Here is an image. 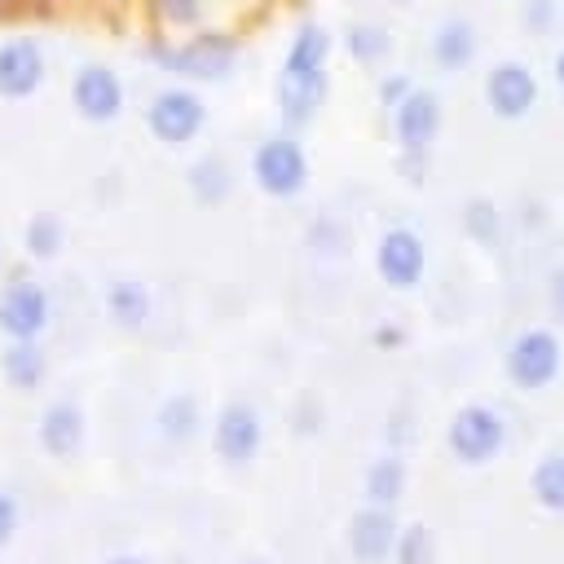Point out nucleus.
Instances as JSON below:
<instances>
[{"label": "nucleus", "mask_w": 564, "mask_h": 564, "mask_svg": "<svg viewBox=\"0 0 564 564\" xmlns=\"http://www.w3.org/2000/svg\"><path fill=\"white\" fill-rule=\"evenodd\" d=\"M35 436H40L44 454H53V458L79 454V445H84V410L75 401H48L40 423H35Z\"/></svg>", "instance_id": "nucleus-15"}, {"label": "nucleus", "mask_w": 564, "mask_h": 564, "mask_svg": "<svg viewBox=\"0 0 564 564\" xmlns=\"http://www.w3.org/2000/svg\"><path fill=\"white\" fill-rule=\"evenodd\" d=\"M44 75H48V62H44L40 40H31V35H13V40L0 44V97H9V101H26V97L40 93Z\"/></svg>", "instance_id": "nucleus-11"}, {"label": "nucleus", "mask_w": 564, "mask_h": 564, "mask_svg": "<svg viewBox=\"0 0 564 564\" xmlns=\"http://www.w3.org/2000/svg\"><path fill=\"white\" fill-rule=\"evenodd\" d=\"M154 423H159V436H163L167 445H189V441L203 432L198 397H194V392H172V397H163Z\"/></svg>", "instance_id": "nucleus-20"}, {"label": "nucleus", "mask_w": 564, "mask_h": 564, "mask_svg": "<svg viewBox=\"0 0 564 564\" xmlns=\"http://www.w3.org/2000/svg\"><path fill=\"white\" fill-rule=\"evenodd\" d=\"M216 0H145V18L154 35H189L212 26Z\"/></svg>", "instance_id": "nucleus-16"}, {"label": "nucleus", "mask_w": 564, "mask_h": 564, "mask_svg": "<svg viewBox=\"0 0 564 564\" xmlns=\"http://www.w3.org/2000/svg\"><path fill=\"white\" fill-rule=\"evenodd\" d=\"M405 463L401 458H375L370 463V471H366V502H375V507H397L401 502V494H405Z\"/></svg>", "instance_id": "nucleus-23"}, {"label": "nucleus", "mask_w": 564, "mask_h": 564, "mask_svg": "<svg viewBox=\"0 0 564 564\" xmlns=\"http://www.w3.org/2000/svg\"><path fill=\"white\" fill-rule=\"evenodd\" d=\"M123 79L106 62H84L70 79V106L84 123H115L123 115Z\"/></svg>", "instance_id": "nucleus-7"}, {"label": "nucleus", "mask_w": 564, "mask_h": 564, "mask_svg": "<svg viewBox=\"0 0 564 564\" xmlns=\"http://www.w3.org/2000/svg\"><path fill=\"white\" fill-rule=\"evenodd\" d=\"M330 48H335V35L322 26V22H300L286 53H282V66H278V119L286 132H300L317 119L322 101H326V88H330Z\"/></svg>", "instance_id": "nucleus-1"}, {"label": "nucleus", "mask_w": 564, "mask_h": 564, "mask_svg": "<svg viewBox=\"0 0 564 564\" xmlns=\"http://www.w3.org/2000/svg\"><path fill=\"white\" fill-rule=\"evenodd\" d=\"M344 53L357 66H383L392 57V31L379 22H348L344 26Z\"/></svg>", "instance_id": "nucleus-21"}, {"label": "nucleus", "mask_w": 564, "mask_h": 564, "mask_svg": "<svg viewBox=\"0 0 564 564\" xmlns=\"http://www.w3.org/2000/svg\"><path fill=\"white\" fill-rule=\"evenodd\" d=\"M485 101L498 119H524L538 101V79L524 62H498L485 79Z\"/></svg>", "instance_id": "nucleus-13"}, {"label": "nucleus", "mask_w": 564, "mask_h": 564, "mask_svg": "<svg viewBox=\"0 0 564 564\" xmlns=\"http://www.w3.org/2000/svg\"><path fill=\"white\" fill-rule=\"evenodd\" d=\"M145 128H150V137H154L159 145H167V150L189 145V141L207 128V101H203L198 84H181V79L163 84V88L150 97V106H145Z\"/></svg>", "instance_id": "nucleus-3"}, {"label": "nucleus", "mask_w": 564, "mask_h": 564, "mask_svg": "<svg viewBox=\"0 0 564 564\" xmlns=\"http://www.w3.org/2000/svg\"><path fill=\"white\" fill-rule=\"evenodd\" d=\"M375 344L392 348V344H401V330H397V326H379V330H375Z\"/></svg>", "instance_id": "nucleus-32"}, {"label": "nucleus", "mask_w": 564, "mask_h": 564, "mask_svg": "<svg viewBox=\"0 0 564 564\" xmlns=\"http://www.w3.org/2000/svg\"><path fill=\"white\" fill-rule=\"evenodd\" d=\"M13 533H18V502L9 494H0V551L13 542Z\"/></svg>", "instance_id": "nucleus-29"}, {"label": "nucleus", "mask_w": 564, "mask_h": 564, "mask_svg": "<svg viewBox=\"0 0 564 564\" xmlns=\"http://www.w3.org/2000/svg\"><path fill=\"white\" fill-rule=\"evenodd\" d=\"M375 269H379V278H383L392 291L419 286V282H423V269H427V247H423V238H419L414 229H405V225L388 229V234L379 238V247H375Z\"/></svg>", "instance_id": "nucleus-10"}, {"label": "nucleus", "mask_w": 564, "mask_h": 564, "mask_svg": "<svg viewBox=\"0 0 564 564\" xmlns=\"http://www.w3.org/2000/svg\"><path fill=\"white\" fill-rule=\"evenodd\" d=\"M62 242H66V225L53 212H35L26 220V229H22V251L31 260H53L62 251Z\"/></svg>", "instance_id": "nucleus-24"}, {"label": "nucleus", "mask_w": 564, "mask_h": 564, "mask_svg": "<svg viewBox=\"0 0 564 564\" xmlns=\"http://www.w3.org/2000/svg\"><path fill=\"white\" fill-rule=\"evenodd\" d=\"M463 225H467V234L476 238V242H494L498 238V212H494V203L489 198H471L467 203V212H463Z\"/></svg>", "instance_id": "nucleus-26"}, {"label": "nucleus", "mask_w": 564, "mask_h": 564, "mask_svg": "<svg viewBox=\"0 0 564 564\" xmlns=\"http://www.w3.org/2000/svg\"><path fill=\"white\" fill-rule=\"evenodd\" d=\"M145 57L167 79L203 88V84H225L238 70L242 44L229 26H203V31H189V35H150Z\"/></svg>", "instance_id": "nucleus-2"}, {"label": "nucleus", "mask_w": 564, "mask_h": 564, "mask_svg": "<svg viewBox=\"0 0 564 564\" xmlns=\"http://www.w3.org/2000/svg\"><path fill=\"white\" fill-rule=\"evenodd\" d=\"M247 564H260V560H247Z\"/></svg>", "instance_id": "nucleus-35"}, {"label": "nucleus", "mask_w": 564, "mask_h": 564, "mask_svg": "<svg viewBox=\"0 0 564 564\" xmlns=\"http://www.w3.org/2000/svg\"><path fill=\"white\" fill-rule=\"evenodd\" d=\"M432 62L441 66V70H467L471 62H476V26L471 22H463V18H449V22H441L436 31H432Z\"/></svg>", "instance_id": "nucleus-19"}, {"label": "nucleus", "mask_w": 564, "mask_h": 564, "mask_svg": "<svg viewBox=\"0 0 564 564\" xmlns=\"http://www.w3.org/2000/svg\"><path fill=\"white\" fill-rule=\"evenodd\" d=\"M26 9H35V0H0V18H18Z\"/></svg>", "instance_id": "nucleus-31"}, {"label": "nucleus", "mask_w": 564, "mask_h": 564, "mask_svg": "<svg viewBox=\"0 0 564 564\" xmlns=\"http://www.w3.org/2000/svg\"><path fill=\"white\" fill-rule=\"evenodd\" d=\"M397 538H401V524H397L392 507L366 502V507L348 520V551H352L361 564H383L388 555H397Z\"/></svg>", "instance_id": "nucleus-12"}, {"label": "nucleus", "mask_w": 564, "mask_h": 564, "mask_svg": "<svg viewBox=\"0 0 564 564\" xmlns=\"http://www.w3.org/2000/svg\"><path fill=\"white\" fill-rule=\"evenodd\" d=\"M546 300H551V313L564 322V269L551 273V282H546Z\"/></svg>", "instance_id": "nucleus-30"}, {"label": "nucleus", "mask_w": 564, "mask_h": 564, "mask_svg": "<svg viewBox=\"0 0 564 564\" xmlns=\"http://www.w3.org/2000/svg\"><path fill=\"white\" fill-rule=\"evenodd\" d=\"M48 322H53V300L40 282L18 278L0 291V330H4V339H40L48 330Z\"/></svg>", "instance_id": "nucleus-9"}, {"label": "nucleus", "mask_w": 564, "mask_h": 564, "mask_svg": "<svg viewBox=\"0 0 564 564\" xmlns=\"http://www.w3.org/2000/svg\"><path fill=\"white\" fill-rule=\"evenodd\" d=\"M555 84L564 88V48H560V57H555Z\"/></svg>", "instance_id": "nucleus-34"}, {"label": "nucleus", "mask_w": 564, "mask_h": 564, "mask_svg": "<svg viewBox=\"0 0 564 564\" xmlns=\"http://www.w3.org/2000/svg\"><path fill=\"white\" fill-rule=\"evenodd\" d=\"M251 181H256L260 194H269L278 203L304 194V185H308V154L295 141V132H273V137H264L256 145V154H251Z\"/></svg>", "instance_id": "nucleus-4"}, {"label": "nucleus", "mask_w": 564, "mask_h": 564, "mask_svg": "<svg viewBox=\"0 0 564 564\" xmlns=\"http://www.w3.org/2000/svg\"><path fill=\"white\" fill-rule=\"evenodd\" d=\"M410 88H414V84H410L405 75H383V79H379V106L397 110V106L410 97Z\"/></svg>", "instance_id": "nucleus-28"}, {"label": "nucleus", "mask_w": 564, "mask_h": 564, "mask_svg": "<svg viewBox=\"0 0 564 564\" xmlns=\"http://www.w3.org/2000/svg\"><path fill=\"white\" fill-rule=\"evenodd\" d=\"M392 132L405 154H423L441 132V97L432 88H410V97L392 110Z\"/></svg>", "instance_id": "nucleus-14"}, {"label": "nucleus", "mask_w": 564, "mask_h": 564, "mask_svg": "<svg viewBox=\"0 0 564 564\" xmlns=\"http://www.w3.org/2000/svg\"><path fill=\"white\" fill-rule=\"evenodd\" d=\"M0 375L9 388L35 392L48 379V352L40 348V339H9L0 352Z\"/></svg>", "instance_id": "nucleus-18"}, {"label": "nucleus", "mask_w": 564, "mask_h": 564, "mask_svg": "<svg viewBox=\"0 0 564 564\" xmlns=\"http://www.w3.org/2000/svg\"><path fill=\"white\" fill-rule=\"evenodd\" d=\"M445 441H449V454H454L458 463L480 467V463H489V458L507 445V423H502V414L489 410V405H463V410L449 419Z\"/></svg>", "instance_id": "nucleus-5"}, {"label": "nucleus", "mask_w": 564, "mask_h": 564, "mask_svg": "<svg viewBox=\"0 0 564 564\" xmlns=\"http://www.w3.org/2000/svg\"><path fill=\"white\" fill-rule=\"evenodd\" d=\"M212 445L229 467H247L264 445V423L251 401H225L212 423Z\"/></svg>", "instance_id": "nucleus-8"}, {"label": "nucleus", "mask_w": 564, "mask_h": 564, "mask_svg": "<svg viewBox=\"0 0 564 564\" xmlns=\"http://www.w3.org/2000/svg\"><path fill=\"white\" fill-rule=\"evenodd\" d=\"M401 4H405V0H401Z\"/></svg>", "instance_id": "nucleus-36"}, {"label": "nucleus", "mask_w": 564, "mask_h": 564, "mask_svg": "<svg viewBox=\"0 0 564 564\" xmlns=\"http://www.w3.org/2000/svg\"><path fill=\"white\" fill-rule=\"evenodd\" d=\"M529 485H533V498H538L546 511H564V454H546V458L533 467Z\"/></svg>", "instance_id": "nucleus-25"}, {"label": "nucleus", "mask_w": 564, "mask_h": 564, "mask_svg": "<svg viewBox=\"0 0 564 564\" xmlns=\"http://www.w3.org/2000/svg\"><path fill=\"white\" fill-rule=\"evenodd\" d=\"M560 357H564V352H560V335L546 330V326H533V330H524V335L511 339L507 375H511L516 388L538 392V388L555 383V375H560Z\"/></svg>", "instance_id": "nucleus-6"}, {"label": "nucleus", "mask_w": 564, "mask_h": 564, "mask_svg": "<svg viewBox=\"0 0 564 564\" xmlns=\"http://www.w3.org/2000/svg\"><path fill=\"white\" fill-rule=\"evenodd\" d=\"M185 189L198 207H220L229 203L234 194V167L225 154H198L189 167H185Z\"/></svg>", "instance_id": "nucleus-17"}, {"label": "nucleus", "mask_w": 564, "mask_h": 564, "mask_svg": "<svg viewBox=\"0 0 564 564\" xmlns=\"http://www.w3.org/2000/svg\"><path fill=\"white\" fill-rule=\"evenodd\" d=\"M106 564H145V560H141V555H132V551H119V555H110Z\"/></svg>", "instance_id": "nucleus-33"}, {"label": "nucleus", "mask_w": 564, "mask_h": 564, "mask_svg": "<svg viewBox=\"0 0 564 564\" xmlns=\"http://www.w3.org/2000/svg\"><path fill=\"white\" fill-rule=\"evenodd\" d=\"M106 313L119 326H141L150 317V291L137 278H119V282L106 286Z\"/></svg>", "instance_id": "nucleus-22"}, {"label": "nucleus", "mask_w": 564, "mask_h": 564, "mask_svg": "<svg viewBox=\"0 0 564 564\" xmlns=\"http://www.w3.org/2000/svg\"><path fill=\"white\" fill-rule=\"evenodd\" d=\"M432 555V533L423 524H405L397 538V564H427Z\"/></svg>", "instance_id": "nucleus-27"}]
</instances>
